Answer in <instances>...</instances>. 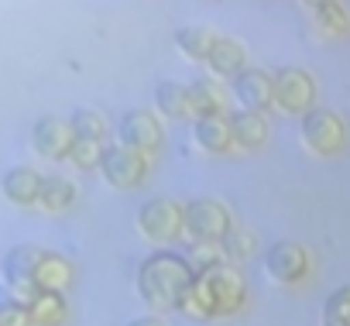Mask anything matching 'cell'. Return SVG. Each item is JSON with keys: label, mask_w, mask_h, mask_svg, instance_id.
<instances>
[{"label": "cell", "mask_w": 350, "mask_h": 326, "mask_svg": "<svg viewBox=\"0 0 350 326\" xmlns=\"http://www.w3.org/2000/svg\"><path fill=\"white\" fill-rule=\"evenodd\" d=\"M103 148H107V144H96V141H83V137H76V144H72V151H69V161H72L79 172H93V169H100Z\"/></svg>", "instance_id": "26"}, {"label": "cell", "mask_w": 350, "mask_h": 326, "mask_svg": "<svg viewBox=\"0 0 350 326\" xmlns=\"http://www.w3.org/2000/svg\"><path fill=\"white\" fill-rule=\"evenodd\" d=\"M0 326H31V316H28V305L4 295L0 299Z\"/></svg>", "instance_id": "30"}, {"label": "cell", "mask_w": 350, "mask_h": 326, "mask_svg": "<svg viewBox=\"0 0 350 326\" xmlns=\"http://www.w3.org/2000/svg\"><path fill=\"white\" fill-rule=\"evenodd\" d=\"M134 282H137V295L144 299V305L158 312H175V302H179V295L193 282V268L179 251L158 247L137 264Z\"/></svg>", "instance_id": "1"}, {"label": "cell", "mask_w": 350, "mask_h": 326, "mask_svg": "<svg viewBox=\"0 0 350 326\" xmlns=\"http://www.w3.org/2000/svg\"><path fill=\"white\" fill-rule=\"evenodd\" d=\"M306 11L326 38H347L350 35V11L343 4H336V0H312Z\"/></svg>", "instance_id": "18"}, {"label": "cell", "mask_w": 350, "mask_h": 326, "mask_svg": "<svg viewBox=\"0 0 350 326\" xmlns=\"http://www.w3.org/2000/svg\"><path fill=\"white\" fill-rule=\"evenodd\" d=\"M213 42H217V31L206 28V25H183V28H175V49H179L189 62H206Z\"/></svg>", "instance_id": "22"}, {"label": "cell", "mask_w": 350, "mask_h": 326, "mask_svg": "<svg viewBox=\"0 0 350 326\" xmlns=\"http://www.w3.org/2000/svg\"><path fill=\"white\" fill-rule=\"evenodd\" d=\"M203 66L220 83L224 79H234L241 69H247V49L237 38H230V35H217V42H213V49H210V55H206Z\"/></svg>", "instance_id": "17"}, {"label": "cell", "mask_w": 350, "mask_h": 326, "mask_svg": "<svg viewBox=\"0 0 350 326\" xmlns=\"http://www.w3.org/2000/svg\"><path fill=\"white\" fill-rule=\"evenodd\" d=\"M72 282H76L72 261L66 254H59V251L42 247L38 251V261H35V288L38 292H59V295H66L72 288Z\"/></svg>", "instance_id": "14"}, {"label": "cell", "mask_w": 350, "mask_h": 326, "mask_svg": "<svg viewBox=\"0 0 350 326\" xmlns=\"http://www.w3.org/2000/svg\"><path fill=\"white\" fill-rule=\"evenodd\" d=\"M175 312H183L186 319H210V309H206V302H203V295H200V288H196V282H189V288L179 295V302H175Z\"/></svg>", "instance_id": "29"}, {"label": "cell", "mask_w": 350, "mask_h": 326, "mask_svg": "<svg viewBox=\"0 0 350 326\" xmlns=\"http://www.w3.org/2000/svg\"><path fill=\"white\" fill-rule=\"evenodd\" d=\"M299 134H302V144L319 158H333L347 148V124L340 113H333L326 107H312L309 113H302Z\"/></svg>", "instance_id": "4"}, {"label": "cell", "mask_w": 350, "mask_h": 326, "mask_svg": "<svg viewBox=\"0 0 350 326\" xmlns=\"http://www.w3.org/2000/svg\"><path fill=\"white\" fill-rule=\"evenodd\" d=\"M220 251H224V261H241L254 251V234L241 230V227H230V234L220 241Z\"/></svg>", "instance_id": "27"}, {"label": "cell", "mask_w": 350, "mask_h": 326, "mask_svg": "<svg viewBox=\"0 0 350 326\" xmlns=\"http://www.w3.org/2000/svg\"><path fill=\"white\" fill-rule=\"evenodd\" d=\"M117 144L127 148V151H137L144 158L158 154L161 144H165V131H161V120L154 110H144V107H134L120 117L117 124Z\"/></svg>", "instance_id": "7"}, {"label": "cell", "mask_w": 350, "mask_h": 326, "mask_svg": "<svg viewBox=\"0 0 350 326\" xmlns=\"http://www.w3.org/2000/svg\"><path fill=\"white\" fill-rule=\"evenodd\" d=\"M38 244H18L4 254V261H0V278H4V288L11 299L18 302H31L38 295L35 288V261H38Z\"/></svg>", "instance_id": "8"}, {"label": "cell", "mask_w": 350, "mask_h": 326, "mask_svg": "<svg viewBox=\"0 0 350 326\" xmlns=\"http://www.w3.org/2000/svg\"><path fill=\"white\" fill-rule=\"evenodd\" d=\"M234 227L230 206L213 196H196L183 203V234L193 244H220Z\"/></svg>", "instance_id": "3"}, {"label": "cell", "mask_w": 350, "mask_h": 326, "mask_svg": "<svg viewBox=\"0 0 350 326\" xmlns=\"http://www.w3.org/2000/svg\"><path fill=\"white\" fill-rule=\"evenodd\" d=\"M154 107H158V113L165 120H193V113H189V90L183 83H172V79L158 83L154 86Z\"/></svg>", "instance_id": "21"}, {"label": "cell", "mask_w": 350, "mask_h": 326, "mask_svg": "<svg viewBox=\"0 0 350 326\" xmlns=\"http://www.w3.org/2000/svg\"><path fill=\"white\" fill-rule=\"evenodd\" d=\"M183 258L189 261L193 275H200V271H206V268H217V264H227L220 244H189V254H183Z\"/></svg>", "instance_id": "28"}, {"label": "cell", "mask_w": 350, "mask_h": 326, "mask_svg": "<svg viewBox=\"0 0 350 326\" xmlns=\"http://www.w3.org/2000/svg\"><path fill=\"white\" fill-rule=\"evenodd\" d=\"M38 189H42V172L35 165H11L4 176H0V193L11 206H35L38 203Z\"/></svg>", "instance_id": "16"}, {"label": "cell", "mask_w": 350, "mask_h": 326, "mask_svg": "<svg viewBox=\"0 0 350 326\" xmlns=\"http://www.w3.org/2000/svg\"><path fill=\"white\" fill-rule=\"evenodd\" d=\"M137 230L144 241L165 247L172 241L183 237V203H175L168 196H151L137 206Z\"/></svg>", "instance_id": "5"}, {"label": "cell", "mask_w": 350, "mask_h": 326, "mask_svg": "<svg viewBox=\"0 0 350 326\" xmlns=\"http://www.w3.org/2000/svg\"><path fill=\"white\" fill-rule=\"evenodd\" d=\"M186 90H189V113H193V120H200V117H227L230 113V93H227V86L220 79L200 76Z\"/></svg>", "instance_id": "13"}, {"label": "cell", "mask_w": 350, "mask_h": 326, "mask_svg": "<svg viewBox=\"0 0 350 326\" xmlns=\"http://www.w3.org/2000/svg\"><path fill=\"white\" fill-rule=\"evenodd\" d=\"M127 326H165L158 316H137V319H131Z\"/></svg>", "instance_id": "31"}, {"label": "cell", "mask_w": 350, "mask_h": 326, "mask_svg": "<svg viewBox=\"0 0 350 326\" xmlns=\"http://www.w3.org/2000/svg\"><path fill=\"white\" fill-rule=\"evenodd\" d=\"M79 200V189L76 182H69L66 176H42V189H38V203L45 213H66L72 210Z\"/></svg>", "instance_id": "19"}, {"label": "cell", "mask_w": 350, "mask_h": 326, "mask_svg": "<svg viewBox=\"0 0 350 326\" xmlns=\"http://www.w3.org/2000/svg\"><path fill=\"white\" fill-rule=\"evenodd\" d=\"M193 141L206 154H227L234 148L227 117H200V120H193Z\"/></svg>", "instance_id": "20"}, {"label": "cell", "mask_w": 350, "mask_h": 326, "mask_svg": "<svg viewBox=\"0 0 350 326\" xmlns=\"http://www.w3.org/2000/svg\"><path fill=\"white\" fill-rule=\"evenodd\" d=\"M148 169H151V158H144L137 151H127L120 144H107L103 148L100 172H103V179L113 189H137V186H144Z\"/></svg>", "instance_id": "9"}, {"label": "cell", "mask_w": 350, "mask_h": 326, "mask_svg": "<svg viewBox=\"0 0 350 326\" xmlns=\"http://www.w3.org/2000/svg\"><path fill=\"white\" fill-rule=\"evenodd\" d=\"M69 127H72L76 137H83V141H96V144H107V134H110L107 117H103L100 110H93V107H76L72 117H69Z\"/></svg>", "instance_id": "24"}, {"label": "cell", "mask_w": 350, "mask_h": 326, "mask_svg": "<svg viewBox=\"0 0 350 326\" xmlns=\"http://www.w3.org/2000/svg\"><path fill=\"white\" fill-rule=\"evenodd\" d=\"M323 326H350V285H340L323 302Z\"/></svg>", "instance_id": "25"}, {"label": "cell", "mask_w": 350, "mask_h": 326, "mask_svg": "<svg viewBox=\"0 0 350 326\" xmlns=\"http://www.w3.org/2000/svg\"><path fill=\"white\" fill-rule=\"evenodd\" d=\"M309 251L295 241H278L268 247L265 254V268H268V278L278 282V285H299L306 275H309Z\"/></svg>", "instance_id": "10"}, {"label": "cell", "mask_w": 350, "mask_h": 326, "mask_svg": "<svg viewBox=\"0 0 350 326\" xmlns=\"http://www.w3.org/2000/svg\"><path fill=\"white\" fill-rule=\"evenodd\" d=\"M28 316H31V326H66L69 299L59 295V292H38L28 302Z\"/></svg>", "instance_id": "23"}, {"label": "cell", "mask_w": 350, "mask_h": 326, "mask_svg": "<svg viewBox=\"0 0 350 326\" xmlns=\"http://www.w3.org/2000/svg\"><path fill=\"white\" fill-rule=\"evenodd\" d=\"M271 107H278L288 117H302L316 107V83L306 69H278L271 76Z\"/></svg>", "instance_id": "6"}, {"label": "cell", "mask_w": 350, "mask_h": 326, "mask_svg": "<svg viewBox=\"0 0 350 326\" xmlns=\"http://www.w3.org/2000/svg\"><path fill=\"white\" fill-rule=\"evenodd\" d=\"M206 309H210V319H227V316H237L247 302V282L244 275L234 268V264H217V268H206L200 275H193Z\"/></svg>", "instance_id": "2"}, {"label": "cell", "mask_w": 350, "mask_h": 326, "mask_svg": "<svg viewBox=\"0 0 350 326\" xmlns=\"http://www.w3.org/2000/svg\"><path fill=\"white\" fill-rule=\"evenodd\" d=\"M227 127H230L234 148H241V151H261L268 144V137H271L268 117L254 113V110H241V107L227 113Z\"/></svg>", "instance_id": "15"}, {"label": "cell", "mask_w": 350, "mask_h": 326, "mask_svg": "<svg viewBox=\"0 0 350 326\" xmlns=\"http://www.w3.org/2000/svg\"><path fill=\"white\" fill-rule=\"evenodd\" d=\"M227 93L241 103V110L268 113V110H271V72L247 66V69H241V72L230 79V90H227Z\"/></svg>", "instance_id": "12"}, {"label": "cell", "mask_w": 350, "mask_h": 326, "mask_svg": "<svg viewBox=\"0 0 350 326\" xmlns=\"http://www.w3.org/2000/svg\"><path fill=\"white\" fill-rule=\"evenodd\" d=\"M72 144H76V134H72L69 120H62V117H38L35 120V127H31L35 154H42L49 161H66Z\"/></svg>", "instance_id": "11"}]
</instances>
